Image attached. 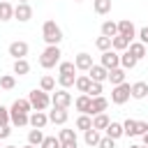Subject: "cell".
<instances>
[{"label": "cell", "instance_id": "46", "mask_svg": "<svg viewBox=\"0 0 148 148\" xmlns=\"http://www.w3.org/2000/svg\"><path fill=\"white\" fill-rule=\"evenodd\" d=\"M139 42H141V44H148V25L139 30Z\"/></svg>", "mask_w": 148, "mask_h": 148}, {"label": "cell", "instance_id": "51", "mask_svg": "<svg viewBox=\"0 0 148 148\" xmlns=\"http://www.w3.org/2000/svg\"><path fill=\"white\" fill-rule=\"evenodd\" d=\"M5 148H18V146H5Z\"/></svg>", "mask_w": 148, "mask_h": 148}, {"label": "cell", "instance_id": "3", "mask_svg": "<svg viewBox=\"0 0 148 148\" xmlns=\"http://www.w3.org/2000/svg\"><path fill=\"white\" fill-rule=\"evenodd\" d=\"M28 99H30V104H32V111H46V109L51 106V97H49V92L37 90V88L28 95Z\"/></svg>", "mask_w": 148, "mask_h": 148}, {"label": "cell", "instance_id": "50", "mask_svg": "<svg viewBox=\"0 0 148 148\" xmlns=\"http://www.w3.org/2000/svg\"><path fill=\"white\" fill-rule=\"evenodd\" d=\"M130 148H143V146H130Z\"/></svg>", "mask_w": 148, "mask_h": 148}, {"label": "cell", "instance_id": "20", "mask_svg": "<svg viewBox=\"0 0 148 148\" xmlns=\"http://www.w3.org/2000/svg\"><path fill=\"white\" fill-rule=\"evenodd\" d=\"M111 125V118L106 116V113H97V116H92V130H106Z\"/></svg>", "mask_w": 148, "mask_h": 148}, {"label": "cell", "instance_id": "54", "mask_svg": "<svg viewBox=\"0 0 148 148\" xmlns=\"http://www.w3.org/2000/svg\"><path fill=\"white\" fill-rule=\"evenodd\" d=\"M143 148H148V146H143Z\"/></svg>", "mask_w": 148, "mask_h": 148}, {"label": "cell", "instance_id": "7", "mask_svg": "<svg viewBox=\"0 0 148 148\" xmlns=\"http://www.w3.org/2000/svg\"><path fill=\"white\" fill-rule=\"evenodd\" d=\"M102 67H106L109 72L111 69H116V67H120V56H118V51H104L102 53V62H99Z\"/></svg>", "mask_w": 148, "mask_h": 148}, {"label": "cell", "instance_id": "39", "mask_svg": "<svg viewBox=\"0 0 148 148\" xmlns=\"http://www.w3.org/2000/svg\"><path fill=\"white\" fill-rule=\"evenodd\" d=\"M60 146H62V143H60L58 136H44V141H42L39 148H60Z\"/></svg>", "mask_w": 148, "mask_h": 148}, {"label": "cell", "instance_id": "11", "mask_svg": "<svg viewBox=\"0 0 148 148\" xmlns=\"http://www.w3.org/2000/svg\"><path fill=\"white\" fill-rule=\"evenodd\" d=\"M67 118H69L67 109H58V106H53V109L49 111V123H53V125H65Z\"/></svg>", "mask_w": 148, "mask_h": 148}, {"label": "cell", "instance_id": "33", "mask_svg": "<svg viewBox=\"0 0 148 148\" xmlns=\"http://www.w3.org/2000/svg\"><path fill=\"white\" fill-rule=\"evenodd\" d=\"M12 111H21V113H30V111H32V104H30V99H16V102L12 104Z\"/></svg>", "mask_w": 148, "mask_h": 148}, {"label": "cell", "instance_id": "2", "mask_svg": "<svg viewBox=\"0 0 148 148\" xmlns=\"http://www.w3.org/2000/svg\"><path fill=\"white\" fill-rule=\"evenodd\" d=\"M60 56H62V51H60L58 46H46V49L42 51V56H39V65H42L44 69H51V67H56V65L62 62Z\"/></svg>", "mask_w": 148, "mask_h": 148}, {"label": "cell", "instance_id": "55", "mask_svg": "<svg viewBox=\"0 0 148 148\" xmlns=\"http://www.w3.org/2000/svg\"><path fill=\"white\" fill-rule=\"evenodd\" d=\"M0 148H2V146H0Z\"/></svg>", "mask_w": 148, "mask_h": 148}, {"label": "cell", "instance_id": "35", "mask_svg": "<svg viewBox=\"0 0 148 148\" xmlns=\"http://www.w3.org/2000/svg\"><path fill=\"white\" fill-rule=\"evenodd\" d=\"M58 83H60V88L67 90V88H72V86L76 83V76H74V74H60V76H58Z\"/></svg>", "mask_w": 148, "mask_h": 148}, {"label": "cell", "instance_id": "12", "mask_svg": "<svg viewBox=\"0 0 148 148\" xmlns=\"http://www.w3.org/2000/svg\"><path fill=\"white\" fill-rule=\"evenodd\" d=\"M46 123H49V113H44V111H32L30 113V127L32 130H44Z\"/></svg>", "mask_w": 148, "mask_h": 148}, {"label": "cell", "instance_id": "42", "mask_svg": "<svg viewBox=\"0 0 148 148\" xmlns=\"http://www.w3.org/2000/svg\"><path fill=\"white\" fill-rule=\"evenodd\" d=\"M88 95H90V97H99V95H102V83H97V81H92V86H90V90H88Z\"/></svg>", "mask_w": 148, "mask_h": 148}, {"label": "cell", "instance_id": "1", "mask_svg": "<svg viewBox=\"0 0 148 148\" xmlns=\"http://www.w3.org/2000/svg\"><path fill=\"white\" fill-rule=\"evenodd\" d=\"M42 37H44V42H46L49 46H58V44L62 42V30H60V25H58L56 21H44V25H42Z\"/></svg>", "mask_w": 148, "mask_h": 148}, {"label": "cell", "instance_id": "52", "mask_svg": "<svg viewBox=\"0 0 148 148\" xmlns=\"http://www.w3.org/2000/svg\"><path fill=\"white\" fill-rule=\"evenodd\" d=\"M18 2H28V0H18Z\"/></svg>", "mask_w": 148, "mask_h": 148}, {"label": "cell", "instance_id": "9", "mask_svg": "<svg viewBox=\"0 0 148 148\" xmlns=\"http://www.w3.org/2000/svg\"><path fill=\"white\" fill-rule=\"evenodd\" d=\"M14 18H18L21 23L30 21V18H32V7H30L28 2H18V5L14 7Z\"/></svg>", "mask_w": 148, "mask_h": 148}, {"label": "cell", "instance_id": "49", "mask_svg": "<svg viewBox=\"0 0 148 148\" xmlns=\"http://www.w3.org/2000/svg\"><path fill=\"white\" fill-rule=\"evenodd\" d=\"M23 148H37V146H30V143H25V146H23Z\"/></svg>", "mask_w": 148, "mask_h": 148}, {"label": "cell", "instance_id": "40", "mask_svg": "<svg viewBox=\"0 0 148 148\" xmlns=\"http://www.w3.org/2000/svg\"><path fill=\"white\" fill-rule=\"evenodd\" d=\"M58 69H60V74H74V72H76V65L69 62V60H62V62L58 65Z\"/></svg>", "mask_w": 148, "mask_h": 148}, {"label": "cell", "instance_id": "48", "mask_svg": "<svg viewBox=\"0 0 148 148\" xmlns=\"http://www.w3.org/2000/svg\"><path fill=\"white\" fill-rule=\"evenodd\" d=\"M143 146H148V132L143 134Z\"/></svg>", "mask_w": 148, "mask_h": 148}, {"label": "cell", "instance_id": "43", "mask_svg": "<svg viewBox=\"0 0 148 148\" xmlns=\"http://www.w3.org/2000/svg\"><path fill=\"white\" fill-rule=\"evenodd\" d=\"M148 132V123L146 120H136V136H143Z\"/></svg>", "mask_w": 148, "mask_h": 148}, {"label": "cell", "instance_id": "5", "mask_svg": "<svg viewBox=\"0 0 148 148\" xmlns=\"http://www.w3.org/2000/svg\"><path fill=\"white\" fill-rule=\"evenodd\" d=\"M69 104H72V95H69L65 88H60V90H56V92L51 95V106H58V109H69Z\"/></svg>", "mask_w": 148, "mask_h": 148}, {"label": "cell", "instance_id": "34", "mask_svg": "<svg viewBox=\"0 0 148 148\" xmlns=\"http://www.w3.org/2000/svg\"><path fill=\"white\" fill-rule=\"evenodd\" d=\"M111 44H113V39H111V37H104V35L95 39V46H97L102 53H104V51H111Z\"/></svg>", "mask_w": 148, "mask_h": 148}, {"label": "cell", "instance_id": "10", "mask_svg": "<svg viewBox=\"0 0 148 148\" xmlns=\"http://www.w3.org/2000/svg\"><path fill=\"white\" fill-rule=\"evenodd\" d=\"M88 76H90V81L104 83V81H109V69L102 67V65H92V67L88 69Z\"/></svg>", "mask_w": 148, "mask_h": 148}, {"label": "cell", "instance_id": "17", "mask_svg": "<svg viewBox=\"0 0 148 148\" xmlns=\"http://www.w3.org/2000/svg\"><path fill=\"white\" fill-rule=\"evenodd\" d=\"M132 97H134V99H146V97H148V83H146V81L132 83Z\"/></svg>", "mask_w": 148, "mask_h": 148}, {"label": "cell", "instance_id": "26", "mask_svg": "<svg viewBox=\"0 0 148 148\" xmlns=\"http://www.w3.org/2000/svg\"><path fill=\"white\" fill-rule=\"evenodd\" d=\"M102 35L113 39V37L118 35V23H113V21H104V23H102Z\"/></svg>", "mask_w": 148, "mask_h": 148}, {"label": "cell", "instance_id": "41", "mask_svg": "<svg viewBox=\"0 0 148 148\" xmlns=\"http://www.w3.org/2000/svg\"><path fill=\"white\" fill-rule=\"evenodd\" d=\"M12 123V116H9V109H5L0 104V125H9Z\"/></svg>", "mask_w": 148, "mask_h": 148}, {"label": "cell", "instance_id": "6", "mask_svg": "<svg viewBox=\"0 0 148 148\" xmlns=\"http://www.w3.org/2000/svg\"><path fill=\"white\" fill-rule=\"evenodd\" d=\"M9 56L14 58V60H21V58H25L28 56V42H21V39H16V42H12L9 44Z\"/></svg>", "mask_w": 148, "mask_h": 148}, {"label": "cell", "instance_id": "38", "mask_svg": "<svg viewBox=\"0 0 148 148\" xmlns=\"http://www.w3.org/2000/svg\"><path fill=\"white\" fill-rule=\"evenodd\" d=\"M123 130H125V134H127V136H136V120L127 118V120L123 123Z\"/></svg>", "mask_w": 148, "mask_h": 148}, {"label": "cell", "instance_id": "29", "mask_svg": "<svg viewBox=\"0 0 148 148\" xmlns=\"http://www.w3.org/2000/svg\"><path fill=\"white\" fill-rule=\"evenodd\" d=\"M90 86H92V81H90V76H76V83H74V88H76L79 92H86V95H88V90H90Z\"/></svg>", "mask_w": 148, "mask_h": 148}, {"label": "cell", "instance_id": "31", "mask_svg": "<svg viewBox=\"0 0 148 148\" xmlns=\"http://www.w3.org/2000/svg\"><path fill=\"white\" fill-rule=\"evenodd\" d=\"M95 14H109L111 12V0H92Z\"/></svg>", "mask_w": 148, "mask_h": 148}, {"label": "cell", "instance_id": "37", "mask_svg": "<svg viewBox=\"0 0 148 148\" xmlns=\"http://www.w3.org/2000/svg\"><path fill=\"white\" fill-rule=\"evenodd\" d=\"M16 86V79L12 76V74H5V76H0V88L2 90H12Z\"/></svg>", "mask_w": 148, "mask_h": 148}, {"label": "cell", "instance_id": "47", "mask_svg": "<svg viewBox=\"0 0 148 148\" xmlns=\"http://www.w3.org/2000/svg\"><path fill=\"white\" fill-rule=\"evenodd\" d=\"M60 148H79V143H76V141H69V143H62Z\"/></svg>", "mask_w": 148, "mask_h": 148}, {"label": "cell", "instance_id": "28", "mask_svg": "<svg viewBox=\"0 0 148 148\" xmlns=\"http://www.w3.org/2000/svg\"><path fill=\"white\" fill-rule=\"evenodd\" d=\"M30 72V62L25 60V58H21V60H14V74H18V76H25Z\"/></svg>", "mask_w": 148, "mask_h": 148}, {"label": "cell", "instance_id": "15", "mask_svg": "<svg viewBox=\"0 0 148 148\" xmlns=\"http://www.w3.org/2000/svg\"><path fill=\"white\" fill-rule=\"evenodd\" d=\"M109 109V99L106 97H92V104H90V116H97V113H104Z\"/></svg>", "mask_w": 148, "mask_h": 148}, {"label": "cell", "instance_id": "21", "mask_svg": "<svg viewBox=\"0 0 148 148\" xmlns=\"http://www.w3.org/2000/svg\"><path fill=\"white\" fill-rule=\"evenodd\" d=\"M136 62H139V60H136L130 51H125V53L120 56V67H123L125 72H127V69H134V67H136Z\"/></svg>", "mask_w": 148, "mask_h": 148}, {"label": "cell", "instance_id": "44", "mask_svg": "<svg viewBox=\"0 0 148 148\" xmlns=\"http://www.w3.org/2000/svg\"><path fill=\"white\" fill-rule=\"evenodd\" d=\"M97 148H116V141H113V139H109V136H102Z\"/></svg>", "mask_w": 148, "mask_h": 148}, {"label": "cell", "instance_id": "19", "mask_svg": "<svg viewBox=\"0 0 148 148\" xmlns=\"http://www.w3.org/2000/svg\"><path fill=\"white\" fill-rule=\"evenodd\" d=\"M125 76H127V72H125L123 67H116V69L109 72V81H111V86H120V83H125Z\"/></svg>", "mask_w": 148, "mask_h": 148}, {"label": "cell", "instance_id": "4", "mask_svg": "<svg viewBox=\"0 0 148 148\" xmlns=\"http://www.w3.org/2000/svg\"><path fill=\"white\" fill-rule=\"evenodd\" d=\"M132 97V86L125 81V83H120V86H113V90H111V102L113 104H125L127 99Z\"/></svg>", "mask_w": 148, "mask_h": 148}, {"label": "cell", "instance_id": "8", "mask_svg": "<svg viewBox=\"0 0 148 148\" xmlns=\"http://www.w3.org/2000/svg\"><path fill=\"white\" fill-rule=\"evenodd\" d=\"M118 35L127 37L130 42H134V37H136V28H134V23H132L130 18H123V21H118Z\"/></svg>", "mask_w": 148, "mask_h": 148}, {"label": "cell", "instance_id": "25", "mask_svg": "<svg viewBox=\"0 0 148 148\" xmlns=\"http://www.w3.org/2000/svg\"><path fill=\"white\" fill-rule=\"evenodd\" d=\"M99 139H102V136H99L97 130H88V132H83V141H86V146H90V148H92V146H99Z\"/></svg>", "mask_w": 148, "mask_h": 148}, {"label": "cell", "instance_id": "53", "mask_svg": "<svg viewBox=\"0 0 148 148\" xmlns=\"http://www.w3.org/2000/svg\"><path fill=\"white\" fill-rule=\"evenodd\" d=\"M74 2H83V0H74Z\"/></svg>", "mask_w": 148, "mask_h": 148}, {"label": "cell", "instance_id": "18", "mask_svg": "<svg viewBox=\"0 0 148 148\" xmlns=\"http://www.w3.org/2000/svg\"><path fill=\"white\" fill-rule=\"evenodd\" d=\"M104 132H106V136H109V139H113V141H118V139L125 134V130H123V123H113V120H111V125H109Z\"/></svg>", "mask_w": 148, "mask_h": 148}, {"label": "cell", "instance_id": "30", "mask_svg": "<svg viewBox=\"0 0 148 148\" xmlns=\"http://www.w3.org/2000/svg\"><path fill=\"white\" fill-rule=\"evenodd\" d=\"M42 141H44V132H42V130H30V132H28V143H30V146H37V148H39Z\"/></svg>", "mask_w": 148, "mask_h": 148}, {"label": "cell", "instance_id": "22", "mask_svg": "<svg viewBox=\"0 0 148 148\" xmlns=\"http://www.w3.org/2000/svg\"><path fill=\"white\" fill-rule=\"evenodd\" d=\"M76 130H81V132H88V130H92V116H88V113H81V116L76 118Z\"/></svg>", "mask_w": 148, "mask_h": 148}, {"label": "cell", "instance_id": "45", "mask_svg": "<svg viewBox=\"0 0 148 148\" xmlns=\"http://www.w3.org/2000/svg\"><path fill=\"white\" fill-rule=\"evenodd\" d=\"M9 134H12V127L9 125H0V141L2 139H9Z\"/></svg>", "mask_w": 148, "mask_h": 148}, {"label": "cell", "instance_id": "36", "mask_svg": "<svg viewBox=\"0 0 148 148\" xmlns=\"http://www.w3.org/2000/svg\"><path fill=\"white\" fill-rule=\"evenodd\" d=\"M58 139H60V143H69V141H76V132H74V130H69V127H65V130H60Z\"/></svg>", "mask_w": 148, "mask_h": 148}, {"label": "cell", "instance_id": "27", "mask_svg": "<svg viewBox=\"0 0 148 148\" xmlns=\"http://www.w3.org/2000/svg\"><path fill=\"white\" fill-rule=\"evenodd\" d=\"M127 51H130V53H132V56H134L136 60H141V58L146 56V44H141V42H132Z\"/></svg>", "mask_w": 148, "mask_h": 148}, {"label": "cell", "instance_id": "23", "mask_svg": "<svg viewBox=\"0 0 148 148\" xmlns=\"http://www.w3.org/2000/svg\"><path fill=\"white\" fill-rule=\"evenodd\" d=\"M14 18V7L7 0H0V21H12Z\"/></svg>", "mask_w": 148, "mask_h": 148}, {"label": "cell", "instance_id": "32", "mask_svg": "<svg viewBox=\"0 0 148 148\" xmlns=\"http://www.w3.org/2000/svg\"><path fill=\"white\" fill-rule=\"evenodd\" d=\"M39 90H44V92H53L56 90V79L53 76H42V81H39Z\"/></svg>", "mask_w": 148, "mask_h": 148}, {"label": "cell", "instance_id": "14", "mask_svg": "<svg viewBox=\"0 0 148 148\" xmlns=\"http://www.w3.org/2000/svg\"><path fill=\"white\" fill-rule=\"evenodd\" d=\"M90 104H92V97H90V95H86V92H81V95L74 99V106H76V111H81V113H88V116H90Z\"/></svg>", "mask_w": 148, "mask_h": 148}, {"label": "cell", "instance_id": "16", "mask_svg": "<svg viewBox=\"0 0 148 148\" xmlns=\"http://www.w3.org/2000/svg\"><path fill=\"white\" fill-rule=\"evenodd\" d=\"M9 116H12V125H14V127H25V125H30V113H21V111H12V109H9Z\"/></svg>", "mask_w": 148, "mask_h": 148}, {"label": "cell", "instance_id": "13", "mask_svg": "<svg viewBox=\"0 0 148 148\" xmlns=\"http://www.w3.org/2000/svg\"><path fill=\"white\" fill-rule=\"evenodd\" d=\"M74 65H76V69H81V72H88V69H90L95 62H92V56L83 51V53H79V56L74 58Z\"/></svg>", "mask_w": 148, "mask_h": 148}, {"label": "cell", "instance_id": "24", "mask_svg": "<svg viewBox=\"0 0 148 148\" xmlns=\"http://www.w3.org/2000/svg\"><path fill=\"white\" fill-rule=\"evenodd\" d=\"M130 44H132V42H130L127 37H123V35H116V37H113V44H111V49H113V51H127V49H130Z\"/></svg>", "mask_w": 148, "mask_h": 148}]
</instances>
